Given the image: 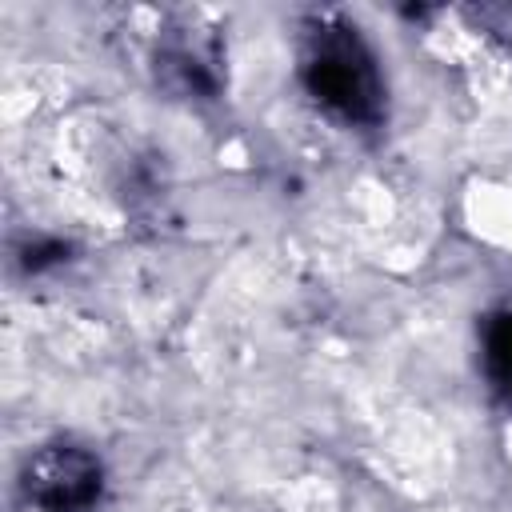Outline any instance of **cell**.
I'll use <instances>...</instances> for the list:
<instances>
[{
    "label": "cell",
    "instance_id": "6da1fadb",
    "mask_svg": "<svg viewBox=\"0 0 512 512\" xmlns=\"http://www.w3.org/2000/svg\"><path fill=\"white\" fill-rule=\"evenodd\" d=\"M308 96L344 124L368 128L384 116V84L364 36L344 20H320L308 32L300 64Z\"/></svg>",
    "mask_w": 512,
    "mask_h": 512
},
{
    "label": "cell",
    "instance_id": "7a4b0ae2",
    "mask_svg": "<svg viewBox=\"0 0 512 512\" xmlns=\"http://www.w3.org/2000/svg\"><path fill=\"white\" fill-rule=\"evenodd\" d=\"M20 484L40 512H92L104 496V464L88 448L56 440L28 456Z\"/></svg>",
    "mask_w": 512,
    "mask_h": 512
},
{
    "label": "cell",
    "instance_id": "3957f363",
    "mask_svg": "<svg viewBox=\"0 0 512 512\" xmlns=\"http://www.w3.org/2000/svg\"><path fill=\"white\" fill-rule=\"evenodd\" d=\"M480 360L492 392L512 408V308L488 316L484 336H480Z\"/></svg>",
    "mask_w": 512,
    "mask_h": 512
}]
</instances>
